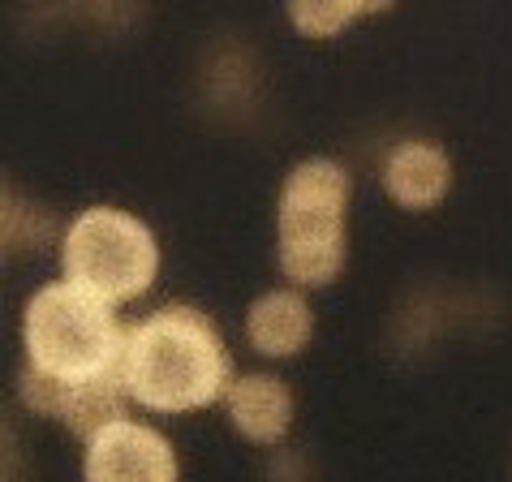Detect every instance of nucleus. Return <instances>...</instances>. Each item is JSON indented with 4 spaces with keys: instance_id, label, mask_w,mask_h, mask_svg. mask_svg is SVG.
<instances>
[{
    "instance_id": "nucleus-1",
    "label": "nucleus",
    "mask_w": 512,
    "mask_h": 482,
    "mask_svg": "<svg viewBox=\"0 0 512 482\" xmlns=\"http://www.w3.org/2000/svg\"><path fill=\"white\" fill-rule=\"evenodd\" d=\"M233 384L229 349L198 306H160L125 332V388L155 414L207 409Z\"/></svg>"
},
{
    "instance_id": "nucleus-2",
    "label": "nucleus",
    "mask_w": 512,
    "mask_h": 482,
    "mask_svg": "<svg viewBox=\"0 0 512 482\" xmlns=\"http://www.w3.org/2000/svg\"><path fill=\"white\" fill-rule=\"evenodd\" d=\"M26 366L61 384H95L125 371V332L108 302L69 285H44L22 319Z\"/></svg>"
},
{
    "instance_id": "nucleus-3",
    "label": "nucleus",
    "mask_w": 512,
    "mask_h": 482,
    "mask_svg": "<svg viewBox=\"0 0 512 482\" xmlns=\"http://www.w3.org/2000/svg\"><path fill=\"white\" fill-rule=\"evenodd\" d=\"M349 177L336 160L297 164L280 194V267L297 285H327L345 267Z\"/></svg>"
},
{
    "instance_id": "nucleus-4",
    "label": "nucleus",
    "mask_w": 512,
    "mask_h": 482,
    "mask_svg": "<svg viewBox=\"0 0 512 482\" xmlns=\"http://www.w3.org/2000/svg\"><path fill=\"white\" fill-rule=\"evenodd\" d=\"M65 280L95 293L99 302L117 306L130 302L155 280L160 267V246L151 229L117 207H91L69 224L61 246Z\"/></svg>"
},
{
    "instance_id": "nucleus-5",
    "label": "nucleus",
    "mask_w": 512,
    "mask_h": 482,
    "mask_svg": "<svg viewBox=\"0 0 512 482\" xmlns=\"http://www.w3.org/2000/svg\"><path fill=\"white\" fill-rule=\"evenodd\" d=\"M22 401L39 409L48 418H61L69 431L82 435L91 444L99 431H108L112 422H125V405H130V388H125V371L95 379V384H61V379L39 375L35 366L22 371Z\"/></svg>"
},
{
    "instance_id": "nucleus-6",
    "label": "nucleus",
    "mask_w": 512,
    "mask_h": 482,
    "mask_svg": "<svg viewBox=\"0 0 512 482\" xmlns=\"http://www.w3.org/2000/svg\"><path fill=\"white\" fill-rule=\"evenodd\" d=\"M82 478L87 482H177V457L173 444L142 427V422H112L87 444V461H82Z\"/></svg>"
},
{
    "instance_id": "nucleus-7",
    "label": "nucleus",
    "mask_w": 512,
    "mask_h": 482,
    "mask_svg": "<svg viewBox=\"0 0 512 482\" xmlns=\"http://www.w3.org/2000/svg\"><path fill=\"white\" fill-rule=\"evenodd\" d=\"M448 181H452V160L435 143H401L383 164V186L409 211L435 207L448 194Z\"/></svg>"
},
{
    "instance_id": "nucleus-8",
    "label": "nucleus",
    "mask_w": 512,
    "mask_h": 482,
    "mask_svg": "<svg viewBox=\"0 0 512 482\" xmlns=\"http://www.w3.org/2000/svg\"><path fill=\"white\" fill-rule=\"evenodd\" d=\"M233 427L250 439V444H276L293 422V396L276 375H246L237 379L224 396Z\"/></svg>"
},
{
    "instance_id": "nucleus-9",
    "label": "nucleus",
    "mask_w": 512,
    "mask_h": 482,
    "mask_svg": "<svg viewBox=\"0 0 512 482\" xmlns=\"http://www.w3.org/2000/svg\"><path fill=\"white\" fill-rule=\"evenodd\" d=\"M310 306L302 302L297 293H263L259 302L250 306V319H246V336L250 345L267 353V358H289L310 340Z\"/></svg>"
},
{
    "instance_id": "nucleus-10",
    "label": "nucleus",
    "mask_w": 512,
    "mask_h": 482,
    "mask_svg": "<svg viewBox=\"0 0 512 482\" xmlns=\"http://www.w3.org/2000/svg\"><path fill=\"white\" fill-rule=\"evenodd\" d=\"M383 5H353V0H327V5H310V0H297V5H289V18L297 31L315 35V39H327L336 31H345L349 22H358L362 13H375Z\"/></svg>"
}]
</instances>
